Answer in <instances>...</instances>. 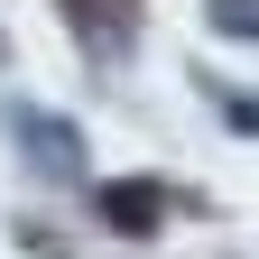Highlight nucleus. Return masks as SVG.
<instances>
[{
	"label": "nucleus",
	"mask_w": 259,
	"mask_h": 259,
	"mask_svg": "<svg viewBox=\"0 0 259 259\" xmlns=\"http://www.w3.org/2000/svg\"><path fill=\"white\" fill-rule=\"evenodd\" d=\"M213 19H222V28H241V37H259V0H213Z\"/></svg>",
	"instance_id": "f03ea898"
},
{
	"label": "nucleus",
	"mask_w": 259,
	"mask_h": 259,
	"mask_svg": "<svg viewBox=\"0 0 259 259\" xmlns=\"http://www.w3.org/2000/svg\"><path fill=\"white\" fill-rule=\"evenodd\" d=\"M157 213H167V194H157L148 176H111L102 185V222L111 232H157Z\"/></svg>",
	"instance_id": "f257e3e1"
},
{
	"label": "nucleus",
	"mask_w": 259,
	"mask_h": 259,
	"mask_svg": "<svg viewBox=\"0 0 259 259\" xmlns=\"http://www.w3.org/2000/svg\"><path fill=\"white\" fill-rule=\"evenodd\" d=\"M232 111H241V120H259V111H250V102H232Z\"/></svg>",
	"instance_id": "7ed1b4c3"
}]
</instances>
